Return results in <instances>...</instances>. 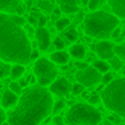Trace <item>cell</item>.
Wrapping results in <instances>:
<instances>
[{"label":"cell","instance_id":"obj_1","mask_svg":"<svg viewBox=\"0 0 125 125\" xmlns=\"http://www.w3.org/2000/svg\"><path fill=\"white\" fill-rule=\"evenodd\" d=\"M54 101L49 89L35 85L20 94L16 106L8 113L10 125H39L52 112Z\"/></svg>","mask_w":125,"mask_h":125},{"label":"cell","instance_id":"obj_2","mask_svg":"<svg viewBox=\"0 0 125 125\" xmlns=\"http://www.w3.org/2000/svg\"><path fill=\"white\" fill-rule=\"evenodd\" d=\"M31 52L32 47L24 30L10 15L0 14V59L27 65L31 62Z\"/></svg>","mask_w":125,"mask_h":125},{"label":"cell","instance_id":"obj_3","mask_svg":"<svg viewBox=\"0 0 125 125\" xmlns=\"http://www.w3.org/2000/svg\"><path fill=\"white\" fill-rule=\"evenodd\" d=\"M83 31L87 36L100 39H108L112 36L114 28L118 27V18L105 11H92L83 19Z\"/></svg>","mask_w":125,"mask_h":125},{"label":"cell","instance_id":"obj_4","mask_svg":"<svg viewBox=\"0 0 125 125\" xmlns=\"http://www.w3.org/2000/svg\"><path fill=\"white\" fill-rule=\"evenodd\" d=\"M101 100L106 109L125 118V77L116 78L106 85L102 90Z\"/></svg>","mask_w":125,"mask_h":125},{"label":"cell","instance_id":"obj_5","mask_svg":"<svg viewBox=\"0 0 125 125\" xmlns=\"http://www.w3.org/2000/svg\"><path fill=\"white\" fill-rule=\"evenodd\" d=\"M101 118V112L92 104L85 102L73 105L66 114V122L69 125H98Z\"/></svg>","mask_w":125,"mask_h":125},{"label":"cell","instance_id":"obj_6","mask_svg":"<svg viewBox=\"0 0 125 125\" xmlns=\"http://www.w3.org/2000/svg\"><path fill=\"white\" fill-rule=\"evenodd\" d=\"M34 74L36 77L38 85L41 86H50L57 79L58 70L55 67V63L47 58H39L35 61L34 65Z\"/></svg>","mask_w":125,"mask_h":125},{"label":"cell","instance_id":"obj_7","mask_svg":"<svg viewBox=\"0 0 125 125\" xmlns=\"http://www.w3.org/2000/svg\"><path fill=\"white\" fill-rule=\"evenodd\" d=\"M77 82L82 83L85 87H92L100 83L102 79V74L94 67V66H89V67L83 69V70H78L75 74Z\"/></svg>","mask_w":125,"mask_h":125},{"label":"cell","instance_id":"obj_8","mask_svg":"<svg viewBox=\"0 0 125 125\" xmlns=\"http://www.w3.org/2000/svg\"><path fill=\"white\" fill-rule=\"evenodd\" d=\"M114 47L116 44L109 42L108 39H104V41H100L94 44V51L95 54L98 55L100 59H104V61H109L116 55L114 52Z\"/></svg>","mask_w":125,"mask_h":125},{"label":"cell","instance_id":"obj_9","mask_svg":"<svg viewBox=\"0 0 125 125\" xmlns=\"http://www.w3.org/2000/svg\"><path fill=\"white\" fill-rule=\"evenodd\" d=\"M73 86L70 85V82L67 81L66 78H57L51 85H50V92L51 94L57 95V97H66L69 93L71 92Z\"/></svg>","mask_w":125,"mask_h":125},{"label":"cell","instance_id":"obj_10","mask_svg":"<svg viewBox=\"0 0 125 125\" xmlns=\"http://www.w3.org/2000/svg\"><path fill=\"white\" fill-rule=\"evenodd\" d=\"M35 38L36 43L41 51H47L51 44V36H50V31L46 27H38L35 30Z\"/></svg>","mask_w":125,"mask_h":125},{"label":"cell","instance_id":"obj_11","mask_svg":"<svg viewBox=\"0 0 125 125\" xmlns=\"http://www.w3.org/2000/svg\"><path fill=\"white\" fill-rule=\"evenodd\" d=\"M19 97H18L16 93H14L12 90H6L1 95V106L6 109H10L12 106H16Z\"/></svg>","mask_w":125,"mask_h":125},{"label":"cell","instance_id":"obj_12","mask_svg":"<svg viewBox=\"0 0 125 125\" xmlns=\"http://www.w3.org/2000/svg\"><path fill=\"white\" fill-rule=\"evenodd\" d=\"M108 4L113 15H116L117 18H121V19H125V0H108Z\"/></svg>","mask_w":125,"mask_h":125},{"label":"cell","instance_id":"obj_13","mask_svg":"<svg viewBox=\"0 0 125 125\" xmlns=\"http://www.w3.org/2000/svg\"><path fill=\"white\" fill-rule=\"evenodd\" d=\"M20 7H22L20 0H0V11L3 12L16 14Z\"/></svg>","mask_w":125,"mask_h":125},{"label":"cell","instance_id":"obj_14","mask_svg":"<svg viewBox=\"0 0 125 125\" xmlns=\"http://www.w3.org/2000/svg\"><path fill=\"white\" fill-rule=\"evenodd\" d=\"M65 14H77L78 12V3L77 0H55Z\"/></svg>","mask_w":125,"mask_h":125},{"label":"cell","instance_id":"obj_15","mask_svg":"<svg viewBox=\"0 0 125 125\" xmlns=\"http://www.w3.org/2000/svg\"><path fill=\"white\" fill-rule=\"evenodd\" d=\"M69 54H70V57H73L74 59L81 61V59H83L85 55H86V49H85L83 44L75 43V44H73V46H70V49H69Z\"/></svg>","mask_w":125,"mask_h":125},{"label":"cell","instance_id":"obj_16","mask_svg":"<svg viewBox=\"0 0 125 125\" xmlns=\"http://www.w3.org/2000/svg\"><path fill=\"white\" fill-rule=\"evenodd\" d=\"M50 59L57 65H66L70 59V54L66 52L65 50H57L55 52H52L50 55Z\"/></svg>","mask_w":125,"mask_h":125},{"label":"cell","instance_id":"obj_17","mask_svg":"<svg viewBox=\"0 0 125 125\" xmlns=\"http://www.w3.org/2000/svg\"><path fill=\"white\" fill-rule=\"evenodd\" d=\"M23 74H24V65L15 63V65L11 67V73H10V75H11V78L14 79V81H16V79L22 78Z\"/></svg>","mask_w":125,"mask_h":125},{"label":"cell","instance_id":"obj_18","mask_svg":"<svg viewBox=\"0 0 125 125\" xmlns=\"http://www.w3.org/2000/svg\"><path fill=\"white\" fill-rule=\"evenodd\" d=\"M93 66H94V67L97 69V70L100 71L101 74L109 73V69H110V65H109V62H106V61H104V59L95 61V62L93 63Z\"/></svg>","mask_w":125,"mask_h":125},{"label":"cell","instance_id":"obj_19","mask_svg":"<svg viewBox=\"0 0 125 125\" xmlns=\"http://www.w3.org/2000/svg\"><path fill=\"white\" fill-rule=\"evenodd\" d=\"M65 38L67 39L69 42H75L77 39H78V32H77V30L74 27H67L65 30Z\"/></svg>","mask_w":125,"mask_h":125},{"label":"cell","instance_id":"obj_20","mask_svg":"<svg viewBox=\"0 0 125 125\" xmlns=\"http://www.w3.org/2000/svg\"><path fill=\"white\" fill-rule=\"evenodd\" d=\"M11 67L8 62H4V61L0 59V79H3L4 77H7L10 73H11Z\"/></svg>","mask_w":125,"mask_h":125},{"label":"cell","instance_id":"obj_21","mask_svg":"<svg viewBox=\"0 0 125 125\" xmlns=\"http://www.w3.org/2000/svg\"><path fill=\"white\" fill-rule=\"evenodd\" d=\"M69 24H70V20L67 18H59L55 22V28H57V31H65L69 27Z\"/></svg>","mask_w":125,"mask_h":125},{"label":"cell","instance_id":"obj_22","mask_svg":"<svg viewBox=\"0 0 125 125\" xmlns=\"http://www.w3.org/2000/svg\"><path fill=\"white\" fill-rule=\"evenodd\" d=\"M109 65H110V67L113 69V70H121V67H122V59L120 57H117V55H114L112 59H109Z\"/></svg>","mask_w":125,"mask_h":125},{"label":"cell","instance_id":"obj_23","mask_svg":"<svg viewBox=\"0 0 125 125\" xmlns=\"http://www.w3.org/2000/svg\"><path fill=\"white\" fill-rule=\"evenodd\" d=\"M106 0H89V4H87V8L90 11H97L100 10V7H102L105 4Z\"/></svg>","mask_w":125,"mask_h":125},{"label":"cell","instance_id":"obj_24","mask_svg":"<svg viewBox=\"0 0 125 125\" xmlns=\"http://www.w3.org/2000/svg\"><path fill=\"white\" fill-rule=\"evenodd\" d=\"M66 106V102H65V100H58L57 102H54V106H52V113L54 114H57V113H59L61 110H62L63 108Z\"/></svg>","mask_w":125,"mask_h":125},{"label":"cell","instance_id":"obj_25","mask_svg":"<svg viewBox=\"0 0 125 125\" xmlns=\"http://www.w3.org/2000/svg\"><path fill=\"white\" fill-rule=\"evenodd\" d=\"M38 6L41 7L42 10H44L46 12H51L52 10H54V7H52V4L50 3V1H47V0H39Z\"/></svg>","mask_w":125,"mask_h":125},{"label":"cell","instance_id":"obj_26","mask_svg":"<svg viewBox=\"0 0 125 125\" xmlns=\"http://www.w3.org/2000/svg\"><path fill=\"white\" fill-rule=\"evenodd\" d=\"M114 52L117 57H120L122 61H125V43L124 44H117L114 47Z\"/></svg>","mask_w":125,"mask_h":125},{"label":"cell","instance_id":"obj_27","mask_svg":"<svg viewBox=\"0 0 125 125\" xmlns=\"http://www.w3.org/2000/svg\"><path fill=\"white\" fill-rule=\"evenodd\" d=\"M10 90H12L14 93H16L18 95L23 93V87L20 86V83H19V82H16V81H12L11 83H10Z\"/></svg>","mask_w":125,"mask_h":125},{"label":"cell","instance_id":"obj_28","mask_svg":"<svg viewBox=\"0 0 125 125\" xmlns=\"http://www.w3.org/2000/svg\"><path fill=\"white\" fill-rule=\"evenodd\" d=\"M10 16H11V19L14 20V22L16 23L18 26H20V27H23V26L26 24V20H24V18H23L22 15L15 14V15H10Z\"/></svg>","mask_w":125,"mask_h":125},{"label":"cell","instance_id":"obj_29","mask_svg":"<svg viewBox=\"0 0 125 125\" xmlns=\"http://www.w3.org/2000/svg\"><path fill=\"white\" fill-rule=\"evenodd\" d=\"M85 90V86L82 83H79V82H77V83L73 85V89H71V92H73V94H81V93H83Z\"/></svg>","mask_w":125,"mask_h":125},{"label":"cell","instance_id":"obj_30","mask_svg":"<svg viewBox=\"0 0 125 125\" xmlns=\"http://www.w3.org/2000/svg\"><path fill=\"white\" fill-rule=\"evenodd\" d=\"M54 46H55V49H57V50H63L66 44H65V41H63L62 38L57 36V38L54 39Z\"/></svg>","mask_w":125,"mask_h":125},{"label":"cell","instance_id":"obj_31","mask_svg":"<svg viewBox=\"0 0 125 125\" xmlns=\"http://www.w3.org/2000/svg\"><path fill=\"white\" fill-rule=\"evenodd\" d=\"M112 81H113V74H112V73H105V74H102V79H101V82H102L104 85L110 83Z\"/></svg>","mask_w":125,"mask_h":125},{"label":"cell","instance_id":"obj_32","mask_svg":"<svg viewBox=\"0 0 125 125\" xmlns=\"http://www.w3.org/2000/svg\"><path fill=\"white\" fill-rule=\"evenodd\" d=\"M52 124H55V125H67V122H66V120H63L61 116H55L54 118H52Z\"/></svg>","mask_w":125,"mask_h":125},{"label":"cell","instance_id":"obj_33","mask_svg":"<svg viewBox=\"0 0 125 125\" xmlns=\"http://www.w3.org/2000/svg\"><path fill=\"white\" fill-rule=\"evenodd\" d=\"M74 66L77 67V70H83V69L89 67V65H87L86 62H82V61H77V62L74 63Z\"/></svg>","mask_w":125,"mask_h":125},{"label":"cell","instance_id":"obj_34","mask_svg":"<svg viewBox=\"0 0 125 125\" xmlns=\"http://www.w3.org/2000/svg\"><path fill=\"white\" fill-rule=\"evenodd\" d=\"M89 104H92V105H95V104H100V95L97 94H93L89 97Z\"/></svg>","mask_w":125,"mask_h":125},{"label":"cell","instance_id":"obj_35","mask_svg":"<svg viewBox=\"0 0 125 125\" xmlns=\"http://www.w3.org/2000/svg\"><path fill=\"white\" fill-rule=\"evenodd\" d=\"M46 22H47L46 16H43V15L38 16V26L39 27H44V26H46Z\"/></svg>","mask_w":125,"mask_h":125},{"label":"cell","instance_id":"obj_36","mask_svg":"<svg viewBox=\"0 0 125 125\" xmlns=\"http://www.w3.org/2000/svg\"><path fill=\"white\" fill-rule=\"evenodd\" d=\"M85 16H86V15H85L82 11H78V15L75 16V22H77V23H81V22H83Z\"/></svg>","mask_w":125,"mask_h":125},{"label":"cell","instance_id":"obj_37","mask_svg":"<svg viewBox=\"0 0 125 125\" xmlns=\"http://www.w3.org/2000/svg\"><path fill=\"white\" fill-rule=\"evenodd\" d=\"M120 35H121V28H118V27H117V28H114V31L112 32V36H110V38H113V39H117Z\"/></svg>","mask_w":125,"mask_h":125},{"label":"cell","instance_id":"obj_38","mask_svg":"<svg viewBox=\"0 0 125 125\" xmlns=\"http://www.w3.org/2000/svg\"><path fill=\"white\" fill-rule=\"evenodd\" d=\"M6 118H7V114H6V112H4L3 109L0 108V125L3 124V122H6Z\"/></svg>","mask_w":125,"mask_h":125},{"label":"cell","instance_id":"obj_39","mask_svg":"<svg viewBox=\"0 0 125 125\" xmlns=\"http://www.w3.org/2000/svg\"><path fill=\"white\" fill-rule=\"evenodd\" d=\"M34 59H39V51L38 50H32V52H31V61Z\"/></svg>","mask_w":125,"mask_h":125},{"label":"cell","instance_id":"obj_40","mask_svg":"<svg viewBox=\"0 0 125 125\" xmlns=\"http://www.w3.org/2000/svg\"><path fill=\"white\" fill-rule=\"evenodd\" d=\"M28 23H30L31 26H34V24H38V19H36V18L32 15V16H30V18H28Z\"/></svg>","mask_w":125,"mask_h":125},{"label":"cell","instance_id":"obj_41","mask_svg":"<svg viewBox=\"0 0 125 125\" xmlns=\"http://www.w3.org/2000/svg\"><path fill=\"white\" fill-rule=\"evenodd\" d=\"M18 82L20 83V86H22V87H26L28 85V81H27V79H23V78H19V81H18Z\"/></svg>","mask_w":125,"mask_h":125},{"label":"cell","instance_id":"obj_42","mask_svg":"<svg viewBox=\"0 0 125 125\" xmlns=\"http://www.w3.org/2000/svg\"><path fill=\"white\" fill-rule=\"evenodd\" d=\"M52 12H54V15H61V12H62V10L58 7V8H54L52 10Z\"/></svg>","mask_w":125,"mask_h":125},{"label":"cell","instance_id":"obj_43","mask_svg":"<svg viewBox=\"0 0 125 125\" xmlns=\"http://www.w3.org/2000/svg\"><path fill=\"white\" fill-rule=\"evenodd\" d=\"M81 1H82V4H83V6L87 7V4H89V0H81Z\"/></svg>","mask_w":125,"mask_h":125},{"label":"cell","instance_id":"obj_44","mask_svg":"<svg viewBox=\"0 0 125 125\" xmlns=\"http://www.w3.org/2000/svg\"><path fill=\"white\" fill-rule=\"evenodd\" d=\"M1 125H10V122H3Z\"/></svg>","mask_w":125,"mask_h":125},{"label":"cell","instance_id":"obj_45","mask_svg":"<svg viewBox=\"0 0 125 125\" xmlns=\"http://www.w3.org/2000/svg\"><path fill=\"white\" fill-rule=\"evenodd\" d=\"M122 74H124V77H125V70H124V71H122Z\"/></svg>","mask_w":125,"mask_h":125},{"label":"cell","instance_id":"obj_46","mask_svg":"<svg viewBox=\"0 0 125 125\" xmlns=\"http://www.w3.org/2000/svg\"><path fill=\"white\" fill-rule=\"evenodd\" d=\"M24 1H28V0H24Z\"/></svg>","mask_w":125,"mask_h":125},{"label":"cell","instance_id":"obj_47","mask_svg":"<svg viewBox=\"0 0 125 125\" xmlns=\"http://www.w3.org/2000/svg\"><path fill=\"white\" fill-rule=\"evenodd\" d=\"M52 125H55V124H52Z\"/></svg>","mask_w":125,"mask_h":125}]
</instances>
